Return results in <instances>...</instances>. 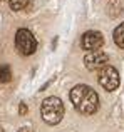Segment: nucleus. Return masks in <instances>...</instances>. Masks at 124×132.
I'll list each match as a JSON object with an SVG mask.
<instances>
[{
  "instance_id": "f03ea898",
  "label": "nucleus",
  "mask_w": 124,
  "mask_h": 132,
  "mask_svg": "<svg viewBox=\"0 0 124 132\" xmlns=\"http://www.w3.org/2000/svg\"><path fill=\"white\" fill-rule=\"evenodd\" d=\"M40 116H42L44 122L56 126L62 120L64 117V104L59 97H47L44 99L42 105H40Z\"/></svg>"
},
{
  "instance_id": "0eeeda50",
  "label": "nucleus",
  "mask_w": 124,
  "mask_h": 132,
  "mask_svg": "<svg viewBox=\"0 0 124 132\" xmlns=\"http://www.w3.org/2000/svg\"><path fill=\"white\" fill-rule=\"evenodd\" d=\"M112 37H114V42L118 47L124 48V22L119 23L118 27L114 29V34H112Z\"/></svg>"
},
{
  "instance_id": "6e6552de",
  "label": "nucleus",
  "mask_w": 124,
  "mask_h": 132,
  "mask_svg": "<svg viewBox=\"0 0 124 132\" xmlns=\"http://www.w3.org/2000/svg\"><path fill=\"white\" fill-rule=\"evenodd\" d=\"M10 79H12V69H10V65L2 64L0 65V82H10Z\"/></svg>"
},
{
  "instance_id": "39448f33",
  "label": "nucleus",
  "mask_w": 124,
  "mask_h": 132,
  "mask_svg": "<svg viewBox=\"0 0 124 132\" xmlns=\"http://www.w3.org/2000/svg\"><path fill=\"white\" fill-rule=\"evenodd\" d=\"M107 54L102 50H94V52H87V55L84 57V65L87 70H101L107 65Z\"/></svg>"
},
{
  "instance_id": "20e7f679",
  "label": "nucleus",
  "mask_w": 124,
  "mask_h": 132,
  "mask_svg": "<svg viewBox=\"0 0 124 132\" xmlns=\"http://www.w3.org/2000/svg\"><path fill=\"white\" fill-rule=\"evenodd\" d=\"M99 84L109 92L116 90L119 87V72L111 65H106L104 69L99 70Z\"/></svg>"
},
{
  "instance_id": "9b49d317",
  "label": "nucleus",
  "mask_w": 124,
  "mask_h": 132,
  "mask_svg": "<svg viewBox=\"0 0 124 132\" xmlns=\"http://www.w3.org/2000/svg\"><path fill=\"white\" fill-rule=\"evenodd\" d=\"M19 132H34V130L30 129V127H20V129H19Z\"/></svg>"
},
{
  "instance_id": "423d86ee",
  "label": "nucleus",
  "mask_w": 124,
  "mask_h": 132,
  "mask_svg": "<svg viewBox=\"0 0 124 132\" xmlns=\"http://www.w3.org/2000/svg\"><path fill=\"white\" fill-rule=\"evenodd\" d=\"M104 44V37H102L101 32L97 30H89L82 35L81 39V47L87 52H94V50H99Z\"/></svg>"
},
{
  "instance_id": "9d476101",
  "label": "nucleus",
  "mask_w": 124,
  "mask_h": 132,
  "mask_svg": "<svg viewBox=\"0 0 124 132\" xmlns=\"http://www.w3.org/2000/svg\"><path fill=\"white\" fill-rule=\"evenodd\" d=\"M27 110H29V109H27V104H25V102H20V105H19V114H20V116H25Z\"/></svg>"
},
{
  "instance_id": "7ed1b4c3",
  "label": "nucleus",
  "mask_w": 124,
  "mask_h": 132,
  "mask_svg": "<svg viewBox=\"0 0 124 132\" xmlns=\"http://www.w3.org/2000/svg\"><path fill=\"white\" fill-rule=\"evenodd\" d=\"M15 47L22 55H32L37 50V40L27 29H19L15 34Z\"/></svg>"
},
{
  "instance_id": "1a4fd4ad",
  "label": "nucleus",
  "mask_w": 124,
  "mask_h": 132,
  "mask_svg": "<svg viewBox=\"0 0 124 132\" xmlns=\"http://www.w3.org/2000/svg\"><path fill=\"white\" fill-rule=\"evenodd\" d=\"M9 5L12 10H24L29 5V0H9Z\"/></svg>"
},
{
  "instance_id": "f257e3e1",
  "label": "nucleus",
  "mask_w": 124,
  "mask_h": 132,
  "mask_svg": "<svg viewBox=\"0 0 124 132\" xmlns=\"http://www.w3.org/2000/svg\"><path fill=\"white\" fill-rule=\"evenodd\" d=\"M72 105L75 107V110L84 116H91L97 110L99 107V97L94 92V89H91L89 85H75L69 94Z\"/></svg>"
},
{
  "instance_id": "f8f14e48",
  "label": "nucleus",
  "mask_w": 124,
  "mask_h": 132,
  "mask_svg": "<svg viewBox=\"0 0 124 132\" xmlns=\"http://www.w3.org/2000/svg\"><path fill=\"white\" fill-rule=\"evenodd\" d=\"M0 132H3V129H2V126H0Z\"/></svg>"
}]
</instances>
